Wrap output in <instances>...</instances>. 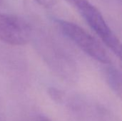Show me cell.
<instances>
[{
  "instance_id": "cell-6",
  "label": "cell",
  "mask_w": 122,
  "mask_h": 121,
  "mask_svg": "<svg viewBox=\"0 0 122 121\" xmlns=\"http://www.w3.org/2000/svg\"><path fill=\"white\" fill-rule=\"evenodd\" d=\"M39 5L44 8H51L56 4L57 0H35Z\"/></svg>"
},
{
  "instance_id": "cell-2",
  "label": "cell",
  "mask_w": 122,
  "mask_h": 121,
  "mask_svg": "<svg viewBox=\"0 0 122 121\" xmlns=\"http://www.w3.org/2000/svg\"><path fill=\"white\" fill-rule=\"evenodd\" d=\"M62 33L84 53L104 64H109L110 58L103 46L80 26L66 20L56 19Z\"/></svg>"
},
{
  "instance_id": "cell-1",
  "label": "cell",
  "mask_w": 122,
  "mask_h": 121,
  "mask_svg": "<svg viewBox=\"0 0 122 121\" xmlns=\"http://www.w3.org/2000/svg\"><path fill=\"white\" fill-rule=\"evenodd\" d=\"M65 1L80 14L107 47L119 58H121V42L107 23L101 11L89 0Z\"/></svg>"
},
{
  "instance_id": "cell-4",
  "label": "cell",
  "mask_w": 122,
  "mask_h": 121,
  "mask_svg": "<svg viewBox=\"0 0 122 121\" xmlns=\"http://www.w3.org/2000/svg\"><path fill=\"white\" fill-rule=\"evenodd\" d=\"M108 66L105 68V77L107 82L112 91L119 98L122 93V73L119 69L113 66Z\"/></svg>"
},
{
  "instance_id": "cell-5",
  "label": "cell",
  "mask_w": 122,
  "mask_h": 121,
  "mask_svg": "<svg viewBox=\"0 0 122 121\" xmlns=\"http://www.w3.org/2000/svg\"><path fill=\"white\" fill-rule=\"evenodd\" d=\"M47 92L50 98L55 103H61L63 102L64 94L62 91H61L58 88L54 87H50L48 88Z\"/></svg>"
},
{
  "instance_id": "cell-7",
  "label": "cell",
  "mask_w": 122,
  "mask_h": 121,
  "mask_svg": "<svg viewBox=\"0 0 122 121\" xmlns=\"http://www.w3.org/2000/svg\"><path fill=\"white\" fill-rule=\"evenodd\" d=\"M39 121H51V120H49L48 118L44 117V116H41L39 119Z\"/></svg>"
},
{
  "instance_id": "cell-3",
  "label": "cell",
  "mask_w": 122,
  "mask_h": 121,
  "mask_svg": "<svg viewBox=\"0 0 122 121\" xmlns=\"http://www.w3.org/2000/svg\"><path fill=\"white\" fill-rule=\"evenodd\" d=\"M31 28L21 17L0 13V39L9 45L22 46L27 44L31 37Z\"/></svg>"
}]
</instances>
